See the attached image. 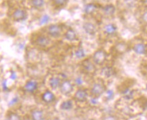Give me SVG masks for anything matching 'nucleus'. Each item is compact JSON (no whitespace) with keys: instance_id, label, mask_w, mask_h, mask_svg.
<instances>
[{"instance_id":"4468645a","label":"nucleus","mask_w":147,"mask_h":120,"mask_svg":"<svg viewBox=\"0 0 147 120\" xmlns=\"http://www.w3.org/2000/svg\"><path fill=\"white\" fill-rule=\"evenodd\" d=\"M55 99V96L52 92L50 91H47L43 94L42 95V100L46 103H50L53 102Z\"/></svg>"},{"instance_id":"f257e3e1","label":"nucleus","mask_w":147,"mask_h":120,"mask_svg":"<svg viewBox=\"0 0 147 120\" xmlns=\"http://www.w3.org/2000/svg\"><path fill=\"white\" fill-rule=\"evenodd\" d=\"M107 58V54L105 51L98 49L96 51L92 56V61L95 64L102 65L105 63Z\"/></svg>"},{"instance_id":"7ed1b4c3","label":"nucleus","mask_w":147,"mask_h":120,"mask_svg":"<svg viewBox=\"0 0 147 120\" xmlns=\"http://www.w3.org/2000/svg\"><path fill=\"white\" fill-rule=\"evenodd\" d=\"M82 65L83 70L86 74L92 75L95 74L96 72V67L95 64L89 59L84 60L82 61Z\"/></svg>"},{"instance_id":"bb28decb","label":"nucleus","mask_w":147,"mask_h":120,"mask_svg":"<svg viewBox=\"0 0 147 120\" xmlns=\"http://www.w3.org/2000/svg\"><path fill=\"white\" fill-rule=\"evenodd\" d=\"M83 82H84V81H83L82 78L81 76L77 77L75 79V83L77 86H81L83 84Z\"/></svg>"},{"instance_id":"473e14b6","label":"nucleus","mask_w":147,"mask_h":120,"mask_svg":"<svg viewBox=\"0 0 147 120\" xmlns=\"http://www.w3.org/2000/svg\"><path fill=\"white\" fill-rule=\"evenodd\" d=\"M97 98H95V97H93L91 100H90V103L92 104H96L97 103Z\"/></svg>"},{"instance_id":"39448f33","label":"nucleus","mask_w":147,"mask_h":120,"mask_svg":"<svg viewBox=\"0 0 147 120\" xmlns=\"http://www.w3.org/2000/svg\"><path fill=\"white\" fill-rule=\"evenodd\" d=\"M62 33V28L58 24H51L48 28V34L52 37H58Z\"/></svg>"},{"instance_id":"cd10ccee","label":"nucleus","mask_w":147,"mask_h":120,"mask_svg":"<svg viewBox=\"0 0 147 120\" xmlns=\"http://www.w3.org/2000/svg\"><path fill=\"white\" fill-rule=\"evenodd\" d=\"M134 0H125V4H127V7H133V5H134Z\"/></svg>"},{"instance_id":"f3484780","label":"nucleus","mask_w":147,"mask_h":120,"mask_svg":"<svg viewBox=\"0 0 147 120\" xmlns=\"http://www.w3.org/2000/svg\"><path fill=\"white\" fill-rule=\"evenodd\" d=\"M31 117L33 120H43L44 119V113L41 110H33L31 113Z\"/></svg>"},{"instance_id":"9d476101","label":"nucleus","mask_w":147,"mask_h":120,"mask_svg":"<svg viewBox=\"0 0 147 120\" xmlns=\"http://www.w3.org/2000/svg\"><path fill=\"white\" fill-rule=\"evenodd\" d=\"M38 84L35 80H29L27 83L25 84L24 87V89L26 92L28 93H33L37 89Z\"/></svg>"},{"instance_id":"2eb2a0df","label":"nucleus","mask_w":147,"mask_h":120,"mask_svg":"<svg viewBox=\"0 0 147 120\" xmlns=\"http://www.w3.org/2000/svg\"><path fill=\"white\" fill-rule=\"evenodd\" d=\"M103 13L107 16H112L115 12V7L113 5H107L103 7Z\"/></svg>"},{"instance_id":"a878e982","label":"nucleus","mask_w":147,"mask_h":120,"mask_svg":"<svg viewBox=\"0 0 147 120\" xmlns=\"http://www.w3.org/2000/svg\"><path fill=\"white\" fill-rule=\"evenodd\" d=\"M114 97V92L112 90H109L108 91H107L106 94V98L107 100H111Z\"/></svg>"},{"instance_id":"7c9ffc66","label":"nucleus","mask_w":147,"mask_h":120,"mask_svg":"<svg viewBox=\"0 0 147 120\" xmlns=\"http://www.w3.org/2000/svg\"><path fill=\"white\" fill-rule=\"evenodd\" d=\"M103 120H117V119L113 115H107L106 117H105Z\"/></svg>"},{"instance_id":"c9c22d12","label":"nucleus","mask_w":147,"mask_h":120,"mask_svg":"<svg viewBox=\"0 0 147 120\" xmlns=\"http://www.w3.org/2000/svg\"><path fill=\"white\" fill-rule=\"evenodd\" d=\"M146 70H147V66H146Z\"/></svg>"},{"instance_id":"6e6552de","label":"nucleus","mask_w":147,"mask_h":120,"mask_svg":"<svg viewBox=\"0 0 147 120\" xmlns=\"http://www.w3.org/2000/svg\"><path fill=\"white\" fill-rule=\"evenodd\" d=\"M133 50L138 55H144L147 51V49L146 45L142 43H138L135 44L133 47Z\"/></svg>"},{"instance_id":"f704fd0d","label":"nucleus","mask_w":147,"mask_h":120,"mask_svg":"<svg viewBox=\"0 0 147 120\" xmlns=\"http://www.w3.org/2000/svg\"><path fill=\"white\" fill-rule=\"evenodd\" d=\"M146 89H147V84H146Z\"/></svg>"},{"instance_id":"c85d7f7f","label":"nucleus","mask_w":147,"mask_h":120,"mask_svg":"<svg viewBox=\"0 0 147 120\" xmlns=\"http://www.w3.org/2000/svg\"><path fill=\"white\" fill-rule=\"evenodd\" d=\"M18 97H14V98H13L12 100H11L10 103H9V105H10V106L14 105V104H16V103L18 102Z\"/></svg>"},{"instance_id":"aec40b11","label":"nucleus","mask_w":147,"mask_h":120,"mask_svg":"<svg viewBox=\"0 0 147 120\" xmlns=\"http://www.w3.org/2000/svg\"><path fill=\"white\" fill-rule=\"evenodd\" d=\"M44 0H31V4L35 8H41L44 6Z\"/></svg>"},{"instance_id":"b1692460","label":"nucleus","mask_w":147,"mask_h":120,"mask_svg":"<svg viewBox=\"0 0 147 120\" xmlns=\"http://www.w3.org/2000/svg\"><path fill=\"white\" fill-rule=\"evenodd\" d=\"M53 2L56 6L61 7L66 4V3L67 2V0H53Z\"/></svg>"},{"instance_id":"4be33fe9","label":"nucleus","mask_w":147,"mask_h":120,"mask_svg":"<svg viewBox=\"0 0 147 120\" xmlns=\"http://www.w3.org/2000/svg\"><path fill=\"white\" fill-rule=\"evenodd\" d=\"M102 74L106 77H110L113 74V70L111 67H105L102 70Z\"/></svg>"},{"instance_id":"a211bd4d","label":"nucleus","mask_w":147,"mask_h":120,"mask_svg":"<svg viewBox=\"0 0 147 120\" xmlns=\"http://www.w3.org/2000/svg\"><path fill=\"white\" fill-rule=\"evenodd\" d=\"M97 9L96 5L94 3H88L84 7V12L87 14H92Z\"/></svg>"},{"instance_id":"2f4dec72","label":"nucleus","mask_w":147,"mask_h":120,"mask_svg":"<svg viewBox=\"0 0 147 120\" xmlns=\"http://www.w3.org/2000/svg\"><path fill=\"white\" fill-rule=\"evenodd\" d=\"M10 78H12V80H15L16 79V73H15L14 72H12V73H11V76H10Z\"/></svg>"},{"instance_id":"1a4fd4ad","label":"nucleus","mask_w":147,"mask_h":120,"mask_svg":"<svg viewBox=\"0 0 147 120\" xmlns=\"http://www.w3.org/2000/svg\"><path fill=\"white\" fill-rule=\"evenodd\" d=\"M36 43L40 47H46L50 43V39L44 35H41L37 37Z\"/></svg>"},{"instance_id":"9b49d317","label":"nucleus","mask_w":147,"mask_h":120,"mask_svg":"<svg viewBox=\"0 0 147 120\" xmlns=\"http://www.w3.org/2000/svg\"><path fill=\"white\" fill-rule=\"evenodd\" d=\"M104 31L105 33L107 35H109V36H113L115 35L117 33V28L114 24H108L104 27Z\"/></svg>"},{"instance_id":"393cba45","label":"nucleus","mask_w":147,"mask_h":120,"mask_svg":"<svg viewBox=\"0 0 147 120\" xmlns=\"http://www.w3.org/2000/svg\"><path fill=\"white\" fill-rule=\"evenodd\" d=\"M49 20H50V16H48V15H44V16L41 17L40 20V24H45L48 23Z\"/></svg>"},{"instance_id":"412c9836","label":"nucleus","mask_w":147,"mask_h":120,"mask_svg":"<svg viewBox=\"0 0 147 120\" xmlns=\"http://www.w3.org/2000/svg\"><path fill=\"white\" fill-rule=\"evenodd\" d=\"M75 57L78 59H82V58L85 57L86 56V53H85V51L82 47H79L75 51Z\"/></svg>"},{"instance_id":"f8f14e48","label":"nucleus","mask_w":147,"mask_h":120,"mask_svg":"<svg viewBox=\"0 0 147 120\" xmlns=\"http://www.w3.org/2000/svg\"><path fill=\"white\" fill-rule=\"evenodd\" d=\"M83 28H84L86 33L90 35H94L96 34V28L93 24L90 23V22L84 23Z\"/></svg>"},{"instance_id":"20e7f679","label":"nucleus","mask_w":147,"mask_h":120,"mask_svg":"<svg viewBox=\"0 0 147 120\" xmlns=\"http://www.w3.org/2000/svg\"><path fill=\"white\" fill-rule=\"evenodd\" d=\"M60 91L62 94L67 95L72 93L73 91V86L71 82L68 80H64L62 81L60 86Z\"/></svg>"},{"instance_id":"0eeeda50","label":"nucleus","mask_w":147,"mask_h":120,"mask_svg":"<svg viewBox=\"0 0 147 120\" xmlns=\"http://www.w3.org/2000/svg\"><path fill=\"white\" fill-rule=\"evenodd\" d=\"M88 93L87 91L83 89H80L77 91L75 94V100L78 102H85L87 100Z\"/></svg>"},{"instance_id":"f03ea898","label":"nucleus","mask_w":147,"mask_h":120,"mask_svg":"<svg viewBox=\"0 0 147 120\" xmlns=\"http://www.w3.org/2000/svg\"><path fill=\"white\" fill-rule=\"evenodd\" d=\"M106 91V87L102 82H95L92 86L91 89V93L92 96L95 98L100 97Z\"/></svg>"},{"instance_id":"5701e85b","label":"nucleus","mask_w":147,"mask_h":120,"mask_svg":"<svg viewBox=\"0 0 147 120\" xmlns=\"http://www.w3.org/2000/svg\"><path fill=\"white\" fill-rule=\"evenodd\" d=\"M7 120H20V117L18 114L10 113L7 116Z\"/></svg>"},{"instance_id":"dca6fc26","label":"nucleus","mask_w":147,"mask_h":120,"mask_svg":"<svg viewBox=\"0 0 147 120\" xmlns=\"http://www.w3.org/2000/svg\"><path fill=\"white\" fill-rule=\"evenodd\" d=\"M65 37L69 41H74L77 40V34L73 29H69L65 34Z\"/></svg>"},{"instance_id":"6ab92c4d","label":"nucleus","mask_w":147,"mask_h":120,"mask_svg":"<svg viewBox=\"0 0 147 120\" xmlns=\"http://www.w3.org/2000/svg\"><path fill=\"white\" fill-rule=\"evenodd\" d=\"M73 108V102L72 101L68 100L66 101H64V102L60 105V109L62 110H70Z\"/></svg>"},{"instance_id":"72a5a7b5","label":"nucleus","mask_w":147,"mask_h":120,"mask_svg":"<svg viewBox=\"0 0 147 120\" xmlns=\"http://www.w3.org/2000/svg\"><path fill=\"white\" fill-rule=\"evenodd\" d=\"M3 89L4 91H7V87L6 86V81H4L3 82Z\"/></svg>"},{"instance_id":"ddd939ff","label":"nucleus","mask_w":147,"mask_h":120,"mask_svg":"<svg viewBox=\"0 0 147 120\" xmlns=\"http://www.w3.org/2000/svg\"><path fill=\"white\" fill-rule=\"evenodd\" d=\"M61 82V79L58 76H52L49 80V84H50V87L54 90L60 87Z\"/></svg>"},{"instance_id":"c756f323","label":"nucleus","mask_w":147,"mask_h":120,"mask_svg":"<svg viewBox=\"0 0 147 120\" xmlns=\"http://www.w3.org/2000/svg\"><path fill=\"white\" fill-rule=\"evenodd\" d=\"M142 20L145 23H147V10L145 11L142 15Z\"/></svg>"},{"instance_id":"423d86ee","label":"nucleus","mask_w":147,"mask_h":120,"mask_svg":"<svg viewBox=\"0 0 147 120\" xmlns=\"http://www.w3.org/2000/svg\"><path fill=\"white\" fill-rule=\"evenodd\" d=\"M12 18L14 21H22L27 18V14H26L25 11L22 9H17L13 13Z\"/></svg>"}]
</instances>
